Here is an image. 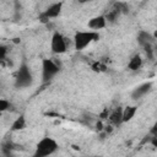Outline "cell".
Returning <instances> with one entry per match:
<instances>
[{"instance_id": "cell-1", "label": "cell", "mask_w": 157, "mask_h": 157, "mask_svg": "<svg viewBox=\"0 0 157 157\" xmlns=\"http://www.w3.org/2000/svg\"><path fill=\"white\" fill-rule=\"evenodd\" d=\"M59 148L58 142L52 137H43L37 145L32 157H49Z\"/></svg>"}, {"instance_id": "cell-2", "label": "cell", "mask_w": 157, "mask_h": 157, "mask_svg": "<svg viewBox=\"0 0 157 157\" xmlns=\"http://www.w3.org/2000/svg\"><path fill=\"white\" fill-rule=\"evenodd\" d=\"M99 39L98 32L93 31H78L74 36V45L76 50H83L87 45H90L92 42H96Z\"/></svg>"}, {"instance_id": "cell-3", "label": "cell", "mask_w": 157, "mask_h": 157, "mask_svg": "<svg viewBox=\"0 0 157 157\" xmlns=\"http://www.w3.org/2000/svg\"><path fill=\"white\" fill-rule=\"evenodd\" d=\"M33 82V77H32V72L28 67V65L26 63H22L16 72L15 76V87L16 88H26L29 87Z\"/></svg>"}, {"instance_id": "cell-4", "label": "cell", "mask_w": 157, "mask_h": 157, "mask_svg": "<svg viewBox=\"0 0 157 157\" xmlns=\"http://www.w3.org/2000/svg\"><path fill=\"white\" fill-rule=\"evenodd\" d=\"M60 71V65L53 59H43L42 60V81L49 82L58 72Z\"/></svg>"}, {"instance_id": "cell-5", "label": "cell", "mask_w": 157, "mask_h": 157, "mask_svg": "<svg viewBox=\"0 0 157 157\" xmlns=\"http://www.w3.org/2000/svg\"><path fill=\"white\" fill-rule=\"evenodd\" d=\"M50 49L54 54H63L66 52V49H67L66 40L61 33H59V32L53 33L52 40H50Z\"/></svg>"}, {"instance_id": "cell-6", "label": "cell", "mask_w": 157, "mask_h": 157, "mask_svg": "<svg viewBox=\"0 0 157 157\" xmlns=\"http://www.w3.org/2000/svg\"><path fill=\"white\" fill-rule=\"evenodd\" d=\"M61 7H63V2H54L52 5H49V7L40 13V20L43 22L48 21L49 18H54V17H58L61 12Z\"/></svg>"}, {"instance_id": "cell-7", "label": "cell", "mask_w": 157, "mask_h": 157, "mask_svg": "<svg viewBox=\"0 0 157 157\" xmlns=\"http://www.w3.org/2000/svg\"><path fill=\"white\" fill-rule=\"evenodd\" d=\"M151 87H152V83L151 82H144L141 85H139L137 87H135L131 92V98L132 99H140L141 97H144L146 93H148L151 91Z\"/></svg>"}, {"instance_id": "cell-8", "label": "cell", "mask_w": 157, "mask_h": 157, "mask_svg": "<svg viewBox=\"0 0 157 157\" xmlns=\"http://www.w3.org/2000/svg\"><path fill=\"white\" fill-rule=\"evenodd\" d=\"M107 26V21L104 18L103 15L101 16H96V17H92L90 21H88V27L91 29H93V32L98 31V29H102Z\"/></svg>"}, {"instance_id": "cell-9", "label": "cell", "mask_w": 157, "mask_h": 157, "mask_svg": "<svg viewBox=\"0 0 157 157\" xmlns=\"http://www.w3.org/2000/svg\"><path fill=\"white\" fill-rule=\"evenodd\" d=\"M137 42L141 47H145L147 44H153L155 43V37L151 33L146 32V31H140L139 34H137Z\"/></svg>"}, {"instance_id": "cell-10", "label": "cell", "mask_w": 157, "mask_h": 157, "mask_svg": "<svg viewBox=\"0 0 157 157\" xmlns=\"http://www.w3.org/2000/svg\"><path fill=\"white\" fill-rule=\"evenodd\" d=\"M136 110H137V107H136V105H129V107H125V108L121 110V121H123V123H128V121H130V120L134 118Z\"/></svg>"}, {"instance_id": "cell-11", "label": "cell", "mask_w": 157, "mask_h": 157, "mask_svg": "<svg viewBox=\"0 0 157 157\" xmlns=\"http://www.w3.org/2000/svg\"><path fill=\"white\" fill-rule=\"evenodd\" d=\"M121 108L120 107H118V108H115L107 118L109 119V121H110V124H113V125H115V126H118V125H120L123 121H121Z\"/></svg>"}, {"instance_id": "cell-12", "label": "cell", "mask_w": 157, "mask_h": 157, "mask_svg": "<svg viewBox=\"0 0 157 157\" xmlns=\"http://www.w3.org/2000/svg\"><path fill=\"white\" fill-rule=\"evenodd\" d=\"M142 66V58L139 54H135L134 56H131L129 64H128V69L131 71H136Z\"/></svg>"}, {"instance_id": "cell-13", "label": "cell", "mask_w": 157, "mask_h": 157, "mask_svg": "<svg viewBox=\"0 0 157 157\" xmlns=\"http://www.w3.org/2000/svg\"><path fill=\"white\" fill-rule=\"evenodd\" d=\"M26 128V118L23 114H21L18 118L15 119V121L11 125V130L12 131H17V130H22Z\"/></svg>"}, {"instance_id": "cell-14", "label": "cell", "mask_w": 157, "mask_h": 157, "mask_svg": "<svg viewBox=\"0 0 157 157\" xmlns=\"http://www.w3.org/2000/svg\"><path fill=\"white\" fill-rule=\"evenodd\" d=\"M146 55H147V59L148 60H153V49H152V44H147L145 47H142Z\"/></svg>"}, {"instance_id": "cell-15", "label": "cell", "mask_w": 157, "mask_h": 157, "mask_svg": "<svg viewBox=\"0 0 157 157\" xmlns=\"http://www.w3.org/2000/svg\"><path fill=\"white\" fill-rule=\"evenodd\" d=\"M9 108H10V102L4 98H0V114L4 113L5 110H7Z\"/></svg>"}, {"instance_id": "cell-16", "label": "cell", "mask_w": 157, "mask_h": 157, "mask_svg": "<svg viewBox=\"0 0 157 157\" xmlns=\"http://www.w3.org/2000/svg\"><path fill=\"white\" fill-rule=\"evenodd\" d=\"M1 155H2V157H15L13 151H11V150H9L6 147H2L1 148Z\"/></svg>"}, {"instance_id": "cell-17", "label": "cell", "mask_w": 157, "mask_h": 157, "mask_svg": "<svg viewBox=\"0 0 157 157\" xmlns=\"http://www.w3.org/2000/svg\"><path fill=\"white\" fill-rule=\"evenodd\" d=\"M6 54H7V47H6V45L0 44V63H1V61L5 59Z\"/></svg>"}, {"instance_id": "cell-18", "label": "cell", "mask_w": 157, "mask_h": 157, "mask_svg": "<svg viewBox=\"0 0 157 157\" xmlns=\"http://www.w3.org/2000/svg\"><path fill=\"white\" fill-rule=\"evenodd\" d=\"M92 69H93L94 71H103V70H105V66H104L103 64L96 61L94 64H92Z\"/></svg>"}, {"instance_id": "cell-19", "label": "cell", "mask_w": 157, "mask_h": 157, "mask_svg": "<svg viewBox=\"0 0 157 157\" xmlns=\"http://www.w3.org/2000/svg\"><path fill=\"white\" fill-rule=\"evenodd\" d=\"M97 129H98V130H102V129H103V128H102V123H101V121H98V123H97Z\"/></svg>"}, {"instance_id": "cell-20", "label": "cell", "mask_w": 157, "mask_h": 157, "mask_svg": "<svg viewBox=\"0 0 157 157\" xmlns=\"http://www.w3.org/2000/svg\"><path fill=\"white\" fill-rule=\"evenodd\" d=\"M0 157H2V155H1V153H0Z\"/></svg>"}]
</instances>
